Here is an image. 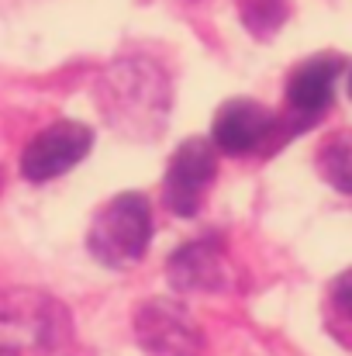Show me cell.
Segmentation results:
<instances>
[{
    "label": "cell",
    "instance_id": "cell-10",
    "mask_svg": "<svg viewBox=\"0 0 352 356\" xmlns=\"http://www.w3.org/2000/svg\"><path fill=\"white\" fill-rule=\"evenodd\" d=\"M321 177L335 191L352 194V131H339L332 142H325V149H321Z\"/></svg>",
    "mask_w": 352,
    "mask_h": 356
},
{
    "label": "cell",
    "instance_id": "cell-5",
    "mask_svg": "<svg viewBox=\"0 0 352 356\" xmlns=\"http://www.w3.org/2000/svg\"><path fill=\"white\" fill-rule=\"evenodd\" d=\"M94 145V131L80 121H56L45 131H38L28 149L21 152V173L31 184L62 177L66 170H73Z\"/></svg>",
    "mask_w": 352,
    "mask_h": 356
},
{
    "label": "cell",
    "instance_id": "cell-8",
    "mask_svg": "<svg viewBox=\"0 0 352 356\" xmlns=\"http://www.w3.org/2000/svg\"><path fill=\"white\" fill-rule=\"evenodd\" d=\"M169 284L183 294L218 291L225 284V256L215 238H197L173 252L169 259Z\"/></svg>",
    "mask_w": 352,
    "mask_h": 356
},
{
    "label": "cell",
    "instance_id": "cell-6",
    "mask_svg": "<svg viewBox=\"0 0 352 356\" xmlns=\"http://www.w3.org/2000/svg\"><path fill=\"white\" fill-rule=\"evenodd\" d=\"M138 339L152 356H194L197 329L176 305H149L138 315Z\"/></svg>",
    "mask_w": 352,
    "mask_h": 356
},
{
    "label": "cell",
    "instance_id": "cell-7",
    "mask_svg": "<svg viewBox=\"0 0 352 356\" xmlns=\"http://www.w3.org/2000/svg\"><path fill=\"white\" fill-rule=\"evenodd\" d=\"M273 131V115L255 101H225L211 121V142L225 152H252Z\"/></svg>",
    "mask_w": 352,
    "mask_h": 356
},
{
    "label": "cell",
    "instance_id": "cell-4",
    "mask_svg": "<svg viewBox=\"0 0 352 356\" xmlns=\"http://www.w3.org/2000/svg\"><path fill=\"white\" fill-rule=\"evenodd\" d=\"M218 173V156H215V142L208 138H190L183 142L173 159H169V170H166V180H162V197H166V208L180 218H190L201 201H204V191L211 187Z\"/></svg>",
    "mask_w": 352,
    "mask_h": 356
},
{
    "label": "cell",
    "instance_id": "cell-13",
    "mask_svg": "<svg viewBox=\"0 0 352 356\" xmlns=\"http://www.w3.org/2000/svg\"><path fill=\"white\" fill-rule=\"evenodd\" d=\"M349 94H352V73H349Z\"/></svg>",
    "mask_w": 352,
    "mask_h": 356
},
{
    "label": "cell",
    "instance_id": "cell-12",
    "mask_svg": "<svg viewBox=\"0 0 352 356\" xmlns=\"http://www.w3.org/2000/svg\"><path fill=\"white\" fill-rule=\"evenodd\" d=\"M332 301H335V308H339V315L352 322V270H346L335 284H332Z\"/></svg>",
    "mask_w": 352,
    "mask_h": 356
},
{
    "label": "cell",
    "instance_id": "cell-9",
    "mask_svg": "<svg viewBox=\"0 0 352 356\" xmlns=\"http://www.w3.org/2000/svg\"><path fill=\"white\" fill-rule=\"evenodd\" d=\"M342 73V59L339 56H315L308 63H301L287 83V101L297 115L315 118L332 104L335 94V80Z\"/></svg>",
    "mask_w": 352,
    "mask_h": 356
},
{
    "label": "cell",
    "instance_id": "cell-1",
    "mask_svg": "<svg viewBox=\"0 0 352 356\" xmlns=\"http://www.w3.org/2000/svg\"><path fill=\"white\" fill-rule=\"evenodd\" d=\"M69 312L42 291L0 294V356H66Z\"/></svg>",
    "mask_w": 352,
    "mask_h": 356
},
{
    "label": "cell",
    "instance_id": "cell-2",
    "mask_svg": "<svg viewBox=\"0 0 352 356\" xmlns=\"http://www.w3.org/2000/svg\"><path fill=\"white\" fill-rule=\"evenodd\" d=\"M149 238H152L149 201L142 194H117L115 201H108L94 215L87 245H90L97 263H104L111 270H124L145 256Z\"/></svg>",
    "mask_w": 352,
    "mask_h": 356
},
{
    "label": "cell",
    "instance_id": "cell-3",
    "mask_svg": "<svg viewBox=\"0 0 352 356\" xmlns=\"http://www.w3.org/2000/svg\"><path fill=\"white\" fill-rule=\"evenodd\" d=\"M111 87V94L104 97V115L117 121L121 128H128L135 135V128L142 124H156L166 118V90L156 70H145V63H124L108 73L104 80Z\"/></svg>",
    "mask_w": 352,
    "mask_h": 356
},
{
    "label": "cell",
    "instance_id": "cell-11",
    "mask_svg": "<svg viewBox=\"0 0 352 356\" xmlns=\"http://www.w3.org/2000/svg\"><path fill=\"white\" fill-rule=\"evenodd\" d=\"M283 17H287V0H242V21L255 35L276 31Z\"/></svg>",
    "mask_w": 352,
    "mask_h": 356
}]
</instances>
